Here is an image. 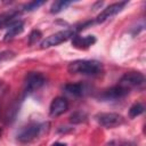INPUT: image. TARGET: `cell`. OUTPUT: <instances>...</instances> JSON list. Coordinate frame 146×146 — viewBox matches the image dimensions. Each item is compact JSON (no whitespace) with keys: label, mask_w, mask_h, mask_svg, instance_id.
I'll list each match as a JSON object with an SVG mask.
<instances>
[{"label":"cell","mask_w":146,"mask_h":146,"mask_svg":"<svg viewBox=\"0 0 146 146\" xmlns=\"http://www.w3.org/2000/svg\"><path fill=\"white\" fill-rule=\"evenodd\" d=\"M46 83V78L40 72H29L24 79V95H30Z\"/></svg>","instance_id":"4"},{"label":"cell","mask_w":146,"mask_h":146,"mask_svg":"<svg viewBox=\"0 0 146 146\" xmlns=\"http://www.w3.org/2000/svg\"><path fill=\"white\" fill-rule=\"evenodd\" d=\"M75 34H76L75 29H67V30H63V31L56 32V33L47 36L46 39H43L41 41V43H40V47L42 49H44V48H50V47L57 46V44H59V43L73 38Z\"/></svg>","instance_id":"3"},{"label":"cell","mask_w":146,"mask_h":146,"mask_svg":"<svg viewBox=\"0 0 146 146\" xmlns=\"http://www.w3.org/2000/svg\"><path fill=\"white\" fill-rule=\"evenodd\" d=\"M94 43H96V38L94 35L81 36V35L75 34L72 38V46L78 49H87L90 46H92Z\"/></svg>","instance_id":"11"},{"label":"cell","mask_w":146,"mask_h":146,"mask_svg":"<svg viewBox=\"0 0 146 146\" xmlns=\"http://www.w3.org/2000/svg\"><path fill=\"white\" fill-rule=\"evenodd\" d=\"M41 36H42V33H41V31H39V30H33L31 33H30V35H29V44H34V43H36V41H39L40 39H41Z\"/></svg>","instance_id":"18"},{"label":"cell","mask_w":146,"mask_h":146,"mask_svg":"<svg viewBox=\"0 0 146 146\" xmlns=\"http://www.w3.org/2000/svg\"><path fill=\"white\" fill-rule=\"evenodd\" d=\"M145 82V76L140 72H127L124 73L121 79L119 80V83L121 87L128 89L129 91L133 88H138L143 86Z\"/></svg>","instance_id":"6"},{"label":"cell","mask_w":146,"mask_h":146,"mask_svg":"<svg viewBox=\"0 0 146 146\" xmlns=\"http://www.w3.org/2000/svg\"><path fill=\"white\" fill-rule=\"evenodd\" d=\"M63 90L65 94H67L72 97H82L88 92V86L82 82L66 83L63 87Z\"/></svg>","instance_id":"9"},{"label":"cell","mask_w":146,"mask_h":146,"mask_svg":"<svg viewBox=\"0 0 146 146\" xmlns=\"http://www.w3.org/2000/svg\"><path fill=\"white\" fill-rule=\"evenodd\" d=\"M87 119H88V116H87V114H86L84 112H82V111H76V112H74V113L70 116V122L76 124V123L86 122Z\"/></svg>","instance_id":"16"},{"label":"cell","mask_w":146,"mask_h":146,"mask_svg":"<svg viewBox=\"0 0 146 146\" xmlns=\"http://www.w3.org/2000/svg\"><path fill=\"white\" fill-rule=\"evenodd\" d=\"M42 5H44L43 0H34V1H30L27 3H25L23 6V10L24 11H33L35 9H38L39 7H41Z\"/></svg>","instance_id":"17"},{"label":"cell","mask_w":146,"mask_h":146,"mask_svg":"<svg viewBox=\"0 0 146 146\" xmlns=\"http://www.w3.org/2000/svg\"><path fill=\"white\" fill-rule=\"evenodd\" d=\"M68 108V102L64 97H56L52 99L50 107H49V114L50 116H58L66 112Z\"/></svg>","instance_id":"10"},{"label":"cell","mask_w":146,"mask_h":146,"mask_svg":"<svg viewBox=\"0 0 146 146\" xmlns=\"http://www.w3.org/2000/svg\"><path fill=\"white\" fill-rule=\"evenodd\" d=\"M52 146H66V144H63V143H54L52 144Z\"/></svg>","instance_id":"21"},{"label":"cell","mask_w":146,"mask_h":146,"mask_svg":"<svg viewBox=\"0 0 146 146\" xmlns=\"http://www.w3.org/2000/svg\"><path fill=\"white\" fill-rule=\"evenodd\" d=\"M129 94V90L121 87L120 84L113 86L108 89L103 90L99 95H98V99L102 102H114V100H119L124 98L127 95Z\"/></svg>","instance_id":"7"},{"label":"cell","mask_w":146,"mask_h":146,"mask_svg":"<svg viewBox=\"0 0 146 146\" xmlns=\"http://www.w3.org/2000/svg\"><path fill=\"white\" fill-rule=\"evenodd\" d=\"M21 11L18 10H10L3 14H0V29H8L14 22L18 21Z\"/></svg>","instance_id":"12"},{"label":"cell","mask_w":146,"mask_h":146,"mask_svg":"<svg viewBox=\"0 0 146 146\" xmlns=\"http://www.w3.org/2000/svg\"><path fill=\"white\" fill-rule=\"evenodd\" d=\"M15 56V54L13 51H9V50H5V51H1L0 52V63L3 62V60H7V59H10Z\"/></svg>","instance_id":"20"},{"label":"cell","mask_w":146,"mask_h":146,"mask_svg":"<svg viewBox=\"0 0 146 146\" xmlns=\"http://www.w3.org/2000/svg\"><path fill=\"white\" fill-rule=\"evenodd\" d=\"M71 3H72V1H67V0L55 1V2H52L51 7H50V13L51 14H58V13L63 11L64 9H66Z\"/></svg>","instance_id":"14"},{"label":"cell","mask_w":146,"mask_h":146,"mask_svg":"<svg viewBox=\"0 0 146 146\" xmlns=\"http://www.w3.org/2000/svg\"><path fill=\"white\" fill-rule=\"evenodd\" d=\"M67 71L71 74L95 76L103 72V64L95 59H78L68 64Z\"/></svg>","instance_id":"1"},{"label":"cell","mask_w":146,"mask_h":146,"mask_svg":"<svg viewBox=\"0 0 146 146\" xmlns=\"http://www.w3.org/2000/svg\"><path fill=\"white\" fill-rule=\"evenodd\" d=\"M127 5H128V1H120V2H114L110 6H107L105 9H103V11H100L98 14V16L94 21V23H97V24L104 23L105 21L112 18L113 16H115L120 11H122Z\"/></svg>","instance_id":"8"},{"label":"cell","mask_w":146,"mask_h":146,"mask_svg":"<svg viewBox=\"0 0 146 146\" xmlns=\"http://www.w3.org/2000/svg\"><path fill=\"white\" fill-rule=\"evenodd\" d=\"M44 123L39 122H30L25 125H23L16 133V139L21 143H29L36 138L41 131L43 130Z\"/></svg>","instance_id":"2"},{"label":"cell","mask_w":146,"mask_h":146,"mask_svg":"<svg viewBox=\"0 0 146 146\" xmlns=\"http://www.w3.org/2000/svg\"><path fill=\"white\" fill-rule=\"evenodd\" d=\"M144 111H145L144 105H143L141 103H136V104H133V105L130 107V110H129V116H130L131 119L137 117V116H139L140 114H143Z\"/></svg>","instance_id":"15"},{"label":"cell","mask_w":146,"mask_h":146,"mask_svg":"<svg viewBox=\"0 0 146 146\" xmlns=\"http://www.w3.org/2000/svg\"><path fill=\"white\" fill-rule=\"evenodd\" d=\"M24 30V22L22 19H18L16 22H14L8 29H7V32L5 33V36H3V41H9L11 39H14L16 35L21 34Z\"/></svg>","instance_id":"13"},{"label":"cell","mask_w":146,"mask_h":146,"mask_svg":"<svg viewBox=\"0 0 146 146\" xmlns=\"http://www.w3.org/2000/svg\"><path fill=\"white\" fill-rule=\"evenodd\" d=\"M96 122L107 129L119 127L124 123V117L117 113H98L95 115Z\"/></svg>","instance_id":"5"},{"label":"cell","mask_w":146,"mask_h":146,"mask_svg":"<svg viewBox=\"0 0 146 146\" xmlns=\"http://www.w3.org/2000/svg\"><path fill=\"white\" fill-rule=\"evenodd\" d=\"M108 146H136L135 143L129 140H117V141H111Z\"/></svg>","instance_id":"19"}]
</instances>
